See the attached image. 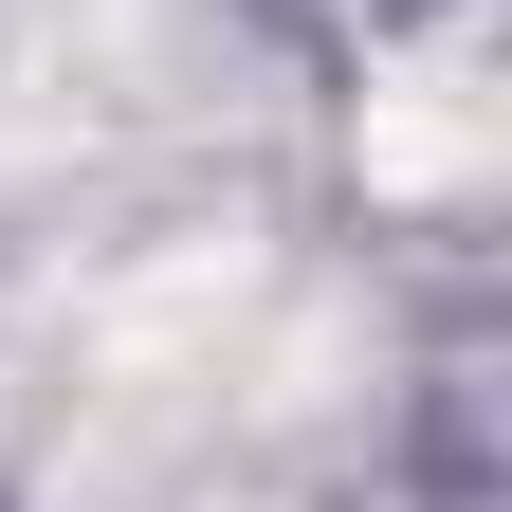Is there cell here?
<instances>
[{
  "instance_id": "1",
  "label": "cell",
  "mask_w": 512,
  "mask_h": 512,
  "mask_svg": "<svg viewBox=\"0 0 512 512\" xmlns=\"http://www.w3.org/2000/svg\"><path fill=\"white\" fill-rule=\"evenodd\" d=\"M238 330H256V256H238V238L110 275V293H92V330H74L55 494H110V476H147L165 439H202V421H220V384H238Z\"/></svg>"
},
{
  "instance_id": "2",
  "label": "cell",
  "mask_w": 512,
  "mask_h": 512,
  "mask_svg": "<svg viewBox=\"0 0 512 512\" xmlns=\"http://www.w3.org/2000/svg\"><path fill=\"white\" fill-rule=\"evenodd\" d=\"M165 74H183L165 0H19V37H0V128H19V147H92V128L165 110Z\"/></svg>"
},
{
  "instance_id": "3",
  "label": "cell",
  "mask_w": 512,
  "mask_h": 512,
  "mask_svg": "<svg viewBox=\"0 0 512 512\" xmlns=\"http://www.w3.org/2000/svg\"><path fill=\"white\" fill-rule=\"evenodd\" d=\"M366 183H384V202H476V183H494V92H476V55L366 74Z\"/></svg>"
}]
</instances>
